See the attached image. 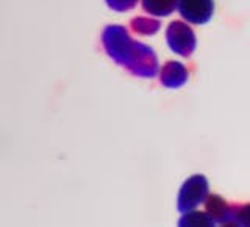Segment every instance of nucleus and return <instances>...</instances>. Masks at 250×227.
<instances>
[{
	"label": "nucleus",
	"mask_w": 250,
	"mask_h": 227,
	"mask_svg": "<svg viewBox=\"0 0 250 227\" xmlns=\"http://www.w3.org/2000/svg\"><path fill=\"white\" fill-rule=\"evenodd\" d=\"M166 39L172 52L182 55V57H191L195 49L194 31L191 27H188V23L182 21H174L167 27Z\"/></svg>",
	"instance_id": "39448f33"
},
{
	"label": "nucleus",
	"mask_w": 250,
	"mask_h": 227,
	"mask_svg": "<svg viewBox=\"0 0 250 227\" xmlns=\"http://www.w3.org/2000/svg\"><path fill=\"white\" fill-rule=\"evenodd\" d=\"M207 213L214 223L221 224H249V207L247 205H233L230 207L221 196H209L205 199Z\"/></svg>",
	"instance_id": "f257e3e1"
},
{
	"label": "nucleus",
	"mask_w": 250,
	"mask_h": 227,
	"mask_svg": "<svg viewBox=\"0 0 250 227\" xmlns=\"http://www.w3.org/2000/svg\"><path fill=\"white\" fill-rule=\"evenodd\" d=\"M188 80V70L178 61H167L161 69V83L167 88H180Z\"/></svg>",
	"instance_id": "0eeeda50"
},
{
	"label": "nucleus",
	"mask_w": 250,
	"mask_h": 227,
	"mask_svg": "<svg viewBox=\"0 0 250 227\" xmlns=\"http://www.w3.org/2000/svg\"><path fill=\"white\" fill-rule=\"evenodd\" d=\"M102 43H104L108 55L119 65H125L128 60V55L133 47V39L128 31L121 25H109L104 30L102 35Z\"/></svg>",
	"instance_id": "f03ea898"
},
{
	"label": "nucleus",
	"mask_w": 250,
	"mask_h": 227,
	"mask_svg": "<svg viewBox=\"0 0 250 227\" xmlns=\"http://www.w3.org/2000/svg\"><path fill=\"white\" fill-rule=\"evenodd\" d=\"M208 180L203 176L197 174L188 179L178 194V210L182 213H186V211H191L195 207H199L208 198Z\"/></svg>",
	"instance_id": "20e7f679"
},
{
	"label": "nucleus",
	"mask_w": 250,
	"mask_h": 227,
	"mask_svg": "<svg viewBox=\"0 0 250 227\" xmlns=\"http://www.w3.org/2000/svg\"><path fill=\"white\" fill-rule=\"evenodd\" d=\"M178 10L182 18L191 23H207L214 13L213 0H178Z\"/></svg>",
	"instance_id": "423d86ee"
},
{
	"label": "nucleus",
	"mask_w": 250,
	"mask_h": 227,
	"mask_svg": "<svg viewBox=\"0 0 250 227\" xmlns=\"http://www.w3.org/2000/svg\"><path fill=\"white\" fill-rule=\"evenodd\" d=\"M131 28L141 35H155L160 30V22L147 18H136L131 21Z\"/></svg>",
	"instance_id": "9d476101"
},
{
	"label": "nucleus",
	"mask_w": 250,
	"mask_h": 227,
	"mask_svg": "<svg viewBox=\"0 0 250 227\" xmlns=\"http://www.w3.org/2000/svg\"><path fill=\"white\" fill-rule=\"evenodd\" d=\"M178 0H143V6L153 16H169L175 11Z\"/></svg>",
	"instance_id": "6e6552de"
},
{
	"label": "nucleus",
	"mask_w": 250,
	"mask_h": 227,
	"mask_svg": "<svg viewBox=\"0 0 250 227\" xmlns=\"http://www.w3.org/2000/svg\"><path fill=\"white\" fill-rule=\"evenodd\" d=\"M130 72L139 77H155L158 72V60L152 47L141 43H133L127 63L124 65Z\"/></svg>",
	"instance_id": "7ed1b4c3"
},
{
	"label": "nucleus",
	"mask_w": 250,
	"mask_h": 227,
	"mask_svg": "<svg viewBox=\"0 0 250 227\" xmlns=\"http://www.w3.org/2000/svg\"><path fill=\"white\" fill-rule=\"evenodd\" d=\"M106 3L111 10L122 13V11L131 10V8L138 3V0H106Z\"/></svg>",
	"instance_id": "9b49d317"
},
{
	"label": "nucleus",
	"mask_w": 250,
	"mask_h": 227,
	"mask_svg": "<svg viewBox=\"0 0 250 227\" xmlns=\"http://www.w3.org/2000/svg\"><path fill=\"white\" fill-rule=\"evenodd\" d=\"M216 223L208 216V213H200V211H186L185 216L178 221V226H207L211 227Z\"/></svg>",
	"instance_id": "1a4fd4ad"
}]
</instances>
